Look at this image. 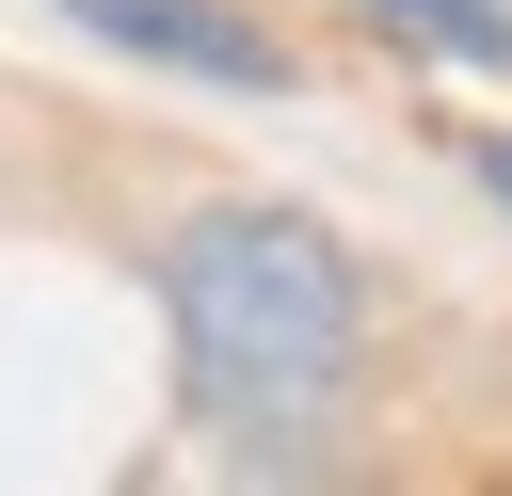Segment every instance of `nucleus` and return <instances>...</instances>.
<instances>
[{
  "label": "nucleus",
  "mask_w": 512,
  "mask_h": 496,
  "mask_svg": "<svg viewBox=\"0 0 512 496\" xmlns=\"http://www.w3.org/2000/svg\"><path fill=\"white\" fill-rule=\"evenodd\" d=\"M160 336H176V384L224 432H304L368 368V272H352V240L320 208L224 192V208H192L160 240Z\"/></svg>",
  "instance_id": "nucleus-1"
},
{
  "label": "nucleus",
  "mask_w": 512,
  "mask_h": 496,
  "mask_svg": "<svg viewBox=\"0 0 512 496\" xmlns=\"http://www.w3.org/2000/svg\"><path fill=\"white\" fill-rule=\"evenodd\" d=\"M48 16H80L96 48H128V64H160V80H208V96H288L272 16H240V0H48Z\"/></svg>",
  "instance_id": "nucleus-2"
},
{
  "label": "nucleus",
  "mask_w": 512,
  "mask_h": 496,
  "mask_svg": "<svg viewBox=\"0 0 512 496\" xmlns=\"http://www.w3.org/2000/svg\"><path fill=\"white\" fill-rule=\"evenodd\" d=\"M368 32H400V48H432V64H480V80H512V0H352Z\"/></svg>",
  "instance_id": "nucleus-3"
},
{
  "label": "nucleus",
  "mask_w": 512,
  "mask_h": 496,
  "mask_svg": "<svg viewBox=\"0 0 512 496\" xmlns=\"http://www.w3.org/2000/svg\"><path fill=\"white\" fill-rule=\"evenodd\" d=\"M464 176H480V192L512 208V128H464Z\"/></svg>",
  "instance_id": "nucleus-4"
}]
</instances>
